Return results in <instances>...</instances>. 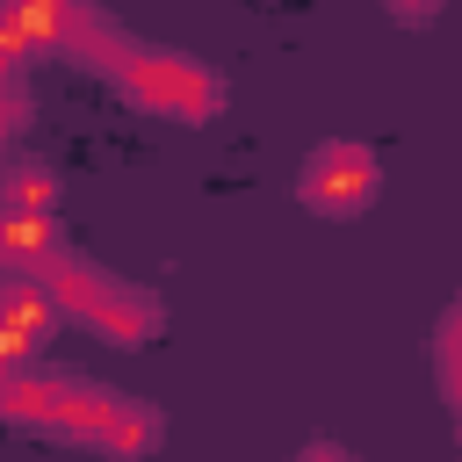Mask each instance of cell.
<instances>
[{
    "label": "cell",
    "instance_id": "10",
    "mask_svg": "<svg viewBox=\"0 0 462 462\" xmlns=\"http://www.w3.org/2000/svg\"><path fill=\"white\" fill-rule=\"evenodd\" d=\"M296 462H354V455H346V448H332V440H310Z\"/></svg>",
    "mask_w": 462,
    "mask_h": 462
},
{
    "label": "cell",
    "instance_id": "11",
    "mask_svg": "<svg viewBox=\"0 0 462 462\" xmlns=\"http://www.w3.org/2000/svg\"><path fill=\"white\" fill-rule=\"evenodd\" d=\"M14 361H22V354H14V346H7V339H0V375H7V368H14Z\"/></svg>",
    "mask_w": 462,
    "mask_h": 462
},
{
    "label": "cell",
    "instance_id": "6",
    "mask_svg": "<svg viewBox=\"0 0 462 462\" xmlns=\"http://www.w3.org/2000/svg\"><path fill=\"white\" fill-rule=\"evenodd\" d=\"M72 7H79V0H7V7H0V22L14 29V43H22L29 58H51V51L65 43Z\"/></svg>",
    "mask_w": 462,
    "mask_h": 462
},
{
    "label": "cell",
    "instance_id": "1",
    "mask_svg": "<svg viewBox=\"0 0 462 462\" xmlns=\"http://www.w3.org/2000/svg\"><path fill=\"white\" fill-rule=\"evenodd\" d=\"M101 72L116 79V94L159 123H180V130H202L224 116V72L188 58V51H159V43H137L130 29L116 36V51L101 58Z\"/></svg>",
    "mask_w": 462,
    "mask_h": 462
},
{
    "label": "cell",
    "instance_id": "7",
    "mask_svg": "<svg viewBox=\"0 0 462 462\" xmlns=\"http://www.w3.org/2000/svg\"><path fill=\"white\" fill-rule=\"evenodd\" d=\"M0 209H7V217H58V173H51L43 159L0 166Z\"/></svg>",
    "mask_w": 462,
    "mask_h": 462
},
{
    "label": "cell",
    "instance_id": "9",
    "mask_svg": "<svg viewBox=\"0 0 462 462\" xmlns=\"http://www.w3.org/2000/svg\"><path fill=\"white\" fill-rule=\"evenodd\" d=\"M455 325H462V310L448 303L440 325H433V383H440V404H448V411H462V383H455Z\"/></svg>",
    "mask_w": 462,
    "mask_h": 462
},
{
    "label": "cell",
    "instance_id": "4",
    "mask_svg": "<svg viewBox=\"0 0 462 462\" xmlns=\"http://www.w3.org/2000/svg\"><path fill=\"white\" fill-rule=\"evenodd\" d=\"M51 332H58V303L43 296V282L36 274H0V339L22 361H36V346Z\"/></svg>",
    "mask_w": 462,
    "mask_h": 462
},
{
    "label": "cell",
    "instance_id": "2",
    "mask_svg": "<svg viewBox=\"0 0 462 462\" xmlns=\"http://www.w3.org/2000/svg\"><path fill=\"white\" fill-rule=\"evenodd\" d=\"M375 195H383V159L361 137H325L296 166V202L318 217H361L375 209Z\"/></svg>",
    "mask_w": 462,
    "mask_h": 462
},
{
    "label": "cell",
    "instance_id": "3",
    "mask_svg": "<svg viewBox=\"0 0 462 462\" xmlns=\"http://www.w3.org/2000/svg\"><path fill=\"white\" fill-rule=\"evenodd\" d=\"M79 325H87V332H101L108 346H152V339L166 332V303H159L144 282H123V274H116V282H108V296H101Z\"/></svg>",
    "mask_w": 462,
    "mask_h": 462
},
{
    "label": "cell",
    "instance_id": "5",
    "mask_svg": "<svg viewBox=\"0 0 462 462\" xmlns=\"http://www.w3.org/2000/svg\"><path fill=\"white\" fill-rule=\"evenodd\" d=\"M65 253V231L58 217H7L0 209V274H36L43 260Z\"/></svg>",
    "mask_w": 462,
    "mask_h": 462
},
{
    "label": "cell",
    "instance_id": "8",
    "mask_svg": "<svg viewBox=\"0 0 462 462\" xmlns=\"http://www.w3.org/2000/svg\"><path fill=\"white\" fill-rule=\"evenodd\" d=\"M166 440V419L144 404V397H123V411H116V426L101 433V455H116V462H144L152 448Z\"/></svg>",
    "mask_w": 462,
    "mask_h": 462
}]
</instances>
